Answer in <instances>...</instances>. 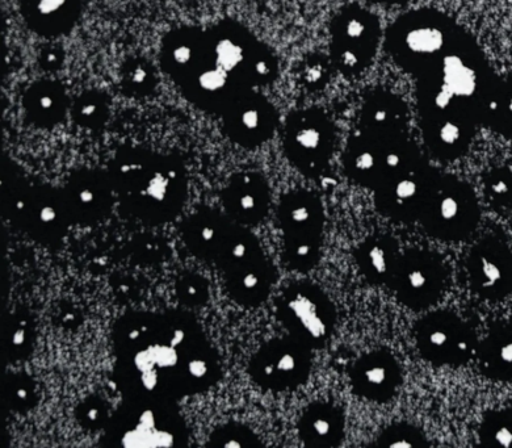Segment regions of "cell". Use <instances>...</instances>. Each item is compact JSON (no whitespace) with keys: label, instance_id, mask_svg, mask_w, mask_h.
I'll return each instance as SVG.
<instances>
[{"label":"cell","instance_id":"obj_41","mask_svg":"<svg viewBox=\"0 0 512 448\" xmlns=\"http://www.w3.org/2000/svg\"><path fill=\"white\" fill-rule=\"evenodd\" d=\"M377 3H401L404 0H375Z\"/></svg>","mask_w":512,"mask_h":448},{"label":"cell","instance_id":"obj_12","mask_svg":"<svg viewBox=\"0 0 512 448\" xmlns=\"http://www.w3.org/2000/svg\"><path fill=\"white\" fill-rule=\"evenodd\" d=\"M312 353L310 347L295 337L271 339L251 359V378L266 391H295L309 379Z\"/></svg>","mask_w":512,"mask_h":448},{"label":"cell","instance_id":"obj_1","mask_svg":"<svg viewBox=\"0 0 512 448\" xmlns=\"http://www.w3.org/2000/svg\"><path fill=\"white\" fill-rule=\"evenodd\" d=\"M393 56L417 78L423 137L442 161H455L472 140L481 75L463 31L435 12L417 11L390 32Z\"/></svg>","mask_w":512,"mask_h":448},{"label":"cell","instance_id":"obj_4","mask_svg":"<svg viewBox=\"0 0 512 448\" xmlns=\"http://www.w3.org/2000/svg\"><path fill=\"white\" fill-rule=\"evenodd\" d=\"M109 175L121 204L137 219L165 223L182 211L187 179L174 158L130 150L115 159Z\"/></svg>","mask_w":512,"mask_h":448},{"label":"cell","instance_id":"obj_37","mask_svg":"<svg viewBox=\"0 0 512 448\" xmlns=\"http://www.w3.org/2000/svg\"><path fill=\"white\" fill-rule=\"evenodd\" d=\"M78 420L86 429L99 430L108 426L112 417L109 414V406L106 401L99 397H90L79 406Z\"/></svg>","mask_w":512,"mask_h":448},{"label":"cell","instance_id":"obj_28","mask_svg":"<svg viewBox=\"0 0 512 448\" xmlns=\"http://www.w3.org/2000/svg\"><path fill=\"white\" fill-rule=\"evenodd\" d=\"M482 374L495 380H512V326H495L477 345Z\"/></svg>","mask_w":512,"mask_h":448},{"label":"cell","instance_id":"obj_21","mask_svg":"<svg viewBox=\"0 0 512 448\" xmlns=\"http://www.w3.org/2000/svg\"><path fill=\"white\" fill-rule=\"evenodd\" d=\"M278 219L283 241H323L325 208L318 195L295 190L280 200Z\"/></svg>","mask_w":512,"mask_h":448},{"label":"cell","instance_id":"obj_33","mask_svg":"<svg viewBox=\"0 0 512 448\" xmlns=\"http://www.w3.org/2000/svg\"><path fill=\"white\" fill-rule=\"evenodd\" d=\"M35 342L32 322L24 316H14L8 322L7 353L11 360H22L31 353Z\"/></svg>","mask_w":512,"mask_h":448},{"label":"cell","instance_id":"obj_6","mask_svg":"<svg viewBox=\"0 0 512 448\" xmlns=\"http://www.w3.org/2000/svg\"><path fill=\"white\" fill-rule=\"evenodd\" d=\"M214 262L224 271L226 288L238 304L258 307L270 296L274 266L245 225L234 221Z\"/></svg>","mask_w":512,"mask_h":448},{"label":"cell","instance_id":"obj_8","mask_svg":"<svg viewBox=\"0 0 512 448\" xmlns=\"http://www.w3.org/2000/svg\"><path fill=\"white\" fill-rule=\"evenodd\" d=\"M276 312L289 336L312 350L327 345L337 326V308L327 293L310 282L293 283L281 293Z\"/></svg>","mask_w":512,"mask_h":448},{"label":"cell","instance_id":"obj_26","mask_svg":"<svg viewBox=\"0 0 512 448\" xmlns=\"http://www.w3.org/2000/svg\"><path fill=\"white\" fill-rule=\"evenodd\" d=\"M22 3L28 24L45 36H58L69 31L81 6V0H22Z\"/></svg>","mask_w":512,"mask_h":448},{"label":"cell","instance_id":"obj_42","mask_svg":"<svg viewBox=\"0 0 512 448\" xmlns=\"http://www.w3.org/2000/svg\"><path fill=\"white\" fill-rule=\"evenodd\" d=\"M507 111H509L512 115V96L509 99V102H507Z\"/></svg>","mask_w":512,"mask_h":448},{"label":"cell","instance_id":"obj_14","mask_svg":"<svg viewBox=\"0 0 512 448\" xmlns=\"http://www.w3.org/2000/svg\"><path fill=\"white\" fill-rule=\"evenodd\" d=\"M335 148L333 125L318 111L297 112L285 127L284 149L289 161L306 177H318Z\"/></svg>","mask_w":512,"mask_h":448},{"label":"cell","instance_id":"obj_3","mask_svg":"<svg viewBox=\"0 0 512 448\" xmlns=\"http://www.w3.org/2000/svg\"><path fill=\"white\" fill-rule=\"evenodd\" d=\"M163 64L186 98L221 113L275 74L266 46L234 23L172 32L163 44Z\"/></svg>","mask_w":512,"mask_h":448},{"label":"cell","instance_id":"obj_35","mask_svg":"<svg viewBox=\"0 0 512 448\" xmlns=\"http://www.w3.org/2000/svg\"><path fill=\"white\" fill-rule=\"evenodd\" d=\"M8 403L16 412H28L39 400L37 384L29 375L12 376L7 384Z\"/></svg>","mask_w":512,"mask_h":448},{"label":"cell","instance_id":"obj_2","mask_svg":"<svg viewBox=\"0 0 512 448\" xmlns=\"http://www.w3.org/2000/svg\"><path fill=\"white\" fill-rule=\"evenodd\" d=\"M115 336L119 383L129 399L171 403L216 380V354L186 317L134 314L121 320Z\"/></svg>","mask_w":512,"mask_h":448},{"label":"cell","instance_id":"obj_29","mask_svg":"<svg viewBox=\"0 0 512 448\" xmlns=\"http://www.w3.org/2000/svg\"><path fill=\"white\" fill-rule=\"evenodd\" d=\"M109 106L106 96L99 91H87L73 104L75 123L83 128L102 127L108 119Z\"/></svg>","mask_w":512,"mask_h":448},{"label":"cell","instance_id":"obj_16","mask_svg":"<svg viewBox=\"0 0 512 448\" xmlns=\"http://www.w3.org/2000/svg\"><path fill=\"white\" fill-rule=\"evenodd\" d=\"M331 36L335 65L343 73L356 74L367 68L375 56L379 22L364 8L348 7L335 19Z\"/></svg>","mask_w":512,"mask_h":448},{"label":"cell","instance_id":"obj_38","mask_svg":"<svg viewBox=\"0 0 512 448\" xmlns=\"http://www.w3.org/2000/svg\"><path fill=\"white\" fill-rule=\"evenodd\" d=\"M176 291L183 303L190 307H199L205 304L209 296L208 283L196 274H186L179 279Z\"/></svg>","mask_w":512,"mask_h":448},{"label":"cell","instance_id":"obj_18","mask_svg":"<svg viewBox=\"0 0 512 448\" xmlns=\"http://www.w3.org/2000/svg\"><path fill=\"white\" fill-rule=\"evenodd\" d=\"M467 269L470 287L484 299H501L512 290V255L494 238L472 247Z\"/></svg>","mask_w":512,"mask_h":448},{"label":"cell","instance_id":"obj_25","mask_svg":"<svg viewBox=\"0 0 512 448\" xmlns=\"http://www.w3.org/2000/svg\"><path fill=\"white\" fill-rule=\"evenodd\" d=\"M233 223L216 211L195 213L184 225V240L197 257L216 261Z\"/></svg>","mask_w":512,"mask_h":448},{"label":"cell","instance_id":"obj_24","mask_svg":"<svg viewBox=\"0 0 512 448\" xmlns=\"http://www.w3.org/2000/svg\"><path fill=\"white\" fill-rule=\"evenodd\" d=\"M299 435L308 447L335 448L346 437V416L330 401H314L306 406L299 421Z\"/></svg>","mask_w":512,"mask_h":448},{"label":"cell","instance_id":"obj_36","mask_svg":"<svg viewBox=\"0 0 512 448\" xmlns=\"http://www.w3.org/2000/svg\"><path fill=\"white\" fill-rule=\"evenodd\" d=\"M213 446L225 447H259L262 442L247 427L242 425H228L217 430L212 437Z\"/></svg>","mask_w":512,"mask_h":448},{"label":"cell","instance_id":"obj_13","mask_svg":"<svg viewBox=\"0 0 512 448\" xmlns=\"http://www.w3.org/2000/svg\"><path fill=\"white\" fill-rule=\"evenodd\" d=\"M439 177V171L422 158L373 191L377 211L394 223H417Z\"/></svg>","mask_w":512,"mask_h":448},{"label":"cell","instance_id":"obj_23","mask_svg":"<svg viewBox=\"0 0 512 448\" xmlns=\"http://www.w3.org/2000/svg\"><path fill=\"white\" fill-rule=\"evenodd\" d=\"M402 251L396 238L390 234H373L360 242L354 250L356 266L369 284L389 287Z\"/></svg>","mask_w":512,"mask_h":448},{"label":"cell","instance_id":"obj_40","mask_svg":"<svg viewBox=\"0 0 512 448\" xmlns=\"http://www.w3.org/2000/svg\"><path fill=\"white\" fill-rule=\"evenodd\" d=\"M65 61V54L58 48H46L41 52L40 64L41 68L54 71L61 68Z\"/></svg>","mask_w":512,"mask_h":448},{"label":"cell","instance_id":"obj_31","mask_svg":"<svg viewBox=\"0 0 512 448\" xmlns=\"http://www.w3.org/2000/svg\"><path fill=\"white\" fill-rule=\"evenodd\" d=\"M323 241H283V258L289 269L313 270L321 261Z\"/></svg>","mask_w":512,"mask_h":448},{"label":"cell","instance_id":"obj_27","mask_svg":"<svg viewBox=\"0 0 512 448\" xmlns=\"http://www.w3.org/2000/svg\"><path fill=\"white\" fill-rule=\"evenodd\" d=\"M25 111L32 123L53 127L60 123L67 110L64 87L53 81H41L29 87L24 96Z\"/></svg>","mask_w":512,"mask_h":448},{"label":"cell","instance_id":"obj_7","mask_svg":"<svg viewBox=\"0 0 512 448\" xmlns=\"http://www.w3.org/2000/svg\"><path fill=\"white\" fill-rule=\"evenodd\" d=\"M480 221V205L469 184L455 175L440 174L418 223L439 241L467 240Z\"/></svg>","mask_w":512,"mask_h":448},{"label":"cell","instance_id":"obj_10","mask_svg":"<svg viewBox=\"0 0 512 448\" xmlns=\"http://www.w3.org/2000/svg\"><path fill=\"white\" fill-rule=\"evenodd\" d=\"M421 357L436 367H461L476 355L472 328L459 314L440 309L427 313L414 326Z\"/></svg>","mask_w":512,"mask_h":448},{"label":"cell","instance_id":"obj_20","mask_svg":"<svg viewBox=\"0 0 512 448\" xmlns=\"http://www.w3.org/2000/svg\"><path fill=\"white\" fill-rule=\"evenodd\" d=\"M225 131L238 145L256 148L275 131L274 107L258 91L243 96L224 112Z\"/></svg>","mask_w":512,"mask_h":448},{"label":"cell","instance_id":"obj_22","mask_svg":"<svg viewBox=\"0 0 512 448\" xmlns=\"http://www.w3.org/2000/svg\"><path fill=\"white\" fill-rule=\"evenodd\" d=\"M224 202L230 219L251 226L267 216L271 204L270 187L258 173L234 175L226 187Z\"/></svg>","mask_w":512,"mask_h":448},{"label":"cell","instance_id":"obj_9","mask_svg":"<svg viewBox=\"0 0 512 448\" xmlns=\"http://www.w3.org/2000/svg\"><path fill=\"white\" fill-rule=\"evenodd\" d=\"M108 426L113 445L124 447H170L186 437L182 420L163 401L129 399Z\"/></svg>","mask_w":512,"mask_h":448},{"label":"cell","instance_id":"obj_5","mask_svg":"<svg viewBox=\"0 0 512 448\" xmlns=\"http://www.w3.org/2000/svg\"><path fill=\"white\" fill-rule=\"evenodd\" d=\"M422 158L406 125L362 123L348 141L343 165L352 182L376 191Z\"/></svg>","mask_w":512,"mask_h":448},{"label":"cell","instance_id":"obj_32","mask_svg":"<svg viewBox=\"0 0 512 448\" xmlns=\"http://www.w3.org/2000/svg\"><path fill=\"white\" fill-rule=\"evenodd\" d=\"M121 85L129 95L146 96L157 85V74L148 61L132 60L124 65Z\"/></svg>","mask_w":512,"mask_h":448},{"label":"cell","instance_id":"obj_11","mask_svg":"<svg viewBox=\"0 0 512 448\" xmlns=\"http://www.w3.org/2000/svg\"><path fill=\"white\" fill-rule=\"evenodd\" d=\"M448 271L438 253L426 249L402 251L389 290L414 312L434 307L446 292Z\"/></svg>","mask_w":512,"mask_h":448},{"label":"cell","instance_id":"obj_30","mask_svg":"<svg viewBox=\"0 0 512 448\" xmlns=\"http://www.w3.org/2000/svg\"><path fill=\"white\" fill-rule=\"evenodd\" d=\"M375 446L390 448H423L430 447L426 434L419 427L407 424V422H396V424L385 427L377 437Z\"/></svg>","mask_w":512,"mask_h":448},{"label":"cell","instance_id":"obj_39","mask_svg":"<svg viewBox=\"0 0 512 448\" xmlns=\"http://www.w3.org/2000/svg\"><path fill=\"white\" fill-rule=\"evenodd\" d=\"M486 199L495 208H506L512 202V178L497 171L490 174L485 182Z\"/></svg>","mask_w":512,"mask_h":448},{"label":"cell","instance_id":"obj_19","mask_svg":"<svg viewBox=\"0 0 512 448\" xmlns=\"http://www.w3.org/2000/svg\"><path fill=\"white\" fill-rule=\"evenodd\" d=\"M62 194L71 223L94 224L111 209L115 188L111 175L85 170L70 178Z\"/></svg>","mask_w":512,"mask_h":448},{"label":"cell","instance_id":"obj_34","mask_svg":"<svg viewBox=\"0 0 512 448\" xmlns=\"http://www.w3.org/2000/svg\"><path fill=\"white\" fill-rule=\"evenodd\" d=\"M480 439L485 446H512V413L493 412L486 414L480 426Z\"/></svg>","mask_w":512,"mask_h":448},{"label":"cell","instance_id":"obj_15","mask_svg":"<svg viewBox=\"0 0 512 448\" xmlns=\"http://www.w3.org/2000/svg\"><path fill=\"white\" fill-rule=\"evenodd\" d=\"M10 211L24 230L45 244L61 240L71 223L62 191L45 186L19 187L11 196Z\"/></svg>","mask_w":512,"mask_h":448},{"label":"cell","instance_id":"obj_17","mask_svg":"<svg viewBox=\"0 0 512 448\" xmlns=\"http://www.w3.org/2000/svg\"><path fill=\"white\" fill-rule=\"evenodd\" d=\"M348 376L352 392L375 404L389 403L404 383L401 363L385 347L368 351L356 359Z\"/></svg>","mask_w":512,"mask_h":448}]
</instances>
